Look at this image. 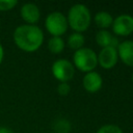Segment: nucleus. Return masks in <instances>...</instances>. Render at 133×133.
I'll list each match as a JSON object with an SVG mask.
<instances>
[{
	"instance_id": "16",
	"label": "nucleus",
	"mask_w": 133,
	"mask_h": 133,
	"mask_svg": "<svg viewBox=\"0 0 133 133\" xmlns=\"http://www.w3.org/2000/svg\"><path fill=\"white\" fill-rule=\"evenodd\" d=\"M96 133H123V130L116 125L108 124L100 127Z\"/></svg>"
},
{
	"instance_id": "21",
	"label": "nucleus",
	"mask_w": 133,
	"mask_h": 133,
	"mask_svg": "<svg viewBox=\"0 0 133 133\" xmlns=\"http://www.w3.org/2000/svg\"><path fill=\"white\" fill-rule=\"evenodd\" d=\"M132 82H133V74H132Z\"/></svg>"
},
{
	"instance_id": "13",
	"label": "nucleus",
	"mask_w": 133,
	"mask_h": 133,
	"mask_svg": "<svg viewBox=\"0 0 133 133\" xmlns=\"http://www.w3.org/2000/svg\"><path fill=\"white\" fill-rule=\"evenodd\" d=\"M84 41H85V38H84L83 34L79 33V32H74V33L70 34L68 37V46L71 49L77 51V50L83 48V45L85 43Z\"/></svg>"
},
{
	"instance_id": "11",
	"label": "nucleus",
	"mask_w": 133,
	"mask_h": 133,
	"mask_svg": "<svg viewBox=\"0 0 133 133\" xmlns=\"http://www.w3.org/2000/svg\"><path fill=\"white\" fill-rule=\"evenodd\" d=\"M96 42L97 44L102 47H113V48H117L118 46V39L116 37H114L108 30H100L97 32L96 34Z\"/></svg>"
},
{
	"instance_id": "18",
	"label": "nucleus",
	"mask_w": 133,
	"mask_h": 133,
	"mask_svg": "<svg viewBox=\"0 0 133 133\" xmlns=\"http://www.w3.org/2000/svg\"><path fill=\"white\" fill-rule=\"evenodd\" d=\"M71 91V86L66 82H60L57 86V92L61 96H66Z\"/></svg>"
},
{
	"instance_id": "8",
	"label": "nucleus",
	"mask_w": 133,
	"mask_h": 133,
	"mask_svg": "<svg viewBox=\"0 0 133 133\" xmlns=\"http://www.w3.org/2000/svg\"><path fill=\"white\" fill-rule=\"evenodd\" d=\"M82 84L86 91L97 92L101 89V87L103 85V79L98 72L91 71L84 75V77L82 79Z\"/></svg>"
},
{
	"instance_id": "6",
	"label": "nucleus",
	"mask_w": 133,
	"mask_h": 133,
	"mask_svg": "<svg viewBox=\"0 0 133 133\" xmlns=\"http://www.w3.org/2000/svg\"><path fill=\"white\" fill-rule=\"evenodd\" d=\"M112 30L116 35L127 36L133 32V17L127 14H123L113 19Z\"/></svg>"
},
{
	"instance_id": "3",
	"label": "nucleus",
	"mask_w": 133,
	"mask_h": 133,
	"mask_svg": "<svg viewBox=\"0 0 133 133\" xmlns=\"http://www.w3.org/2000/svg\"><path fill=\"white\" fill-rule=\"evenodd\" d=\"M73 62L78 70L81 72H91L98 65L97 54L90 48H81L74 52L73 54Z\"/></svg>"
},
{
	"instance_id": "15",
	"label": "nucleus",
	"mask_w": 133,
	"mask_h": 133,
	"mask_svg": "<svg viewBox=\"0 0 133 133\" xmlns=\"http://www.w3.org/2000/svg\"><path fill=\"white\" fill-rule=\"evenodd\" d=\"M54 129L56 133H69L71 130V124L69 121L64 118H59L56 121L54 125Z\"/></svg>"
},
{
	"instance_id": "19",
	"label": "nucleus",
	"mask_w": 133,
	"mask_h": 133,
	"mask_svg": "<svg viewBox=\"0 0 133 133\" xmlns=\"http://www.w3.org/2000/svg\"><path fill=\"white\" fill-rule=\"evenodd\" d=\"M0 133H15L11 129L5 128V127H0Z\"/></svg>"
},
{
	"instance_id": "14",
	"label": "nucleus",
	"mask_w": 133,
	"mask_h": 133,
	"mask_svg": "<svg viewBox=\"0 0 133 133\" xmlns=\"http://www.w3.org/2000/svg\"><path fill=\"white\" fill-rule=\"evenodd\" d=\"M48 49L53 54H59L64 49V41L61 36H52L48 41Z\"/></svg>"
},
{
	"instance_id": "5",
	"label": "nucleus",
	"mask_w": 133,
	"mask_h": 133,
	"mask_svg": "<svg viewBox=\"0 0 133 133\" xmlns=\"http://www.w3.org/2000/svg\"><path fill=\"white\" fill-rule=\"evenodd\" d=\"M51 71L54 78L60 82H68L74 77V74H75V68L73 63L62 58L57 59L53 62Z\"/></svg>"
},
{
	"instance_id": "2",
	"label": "nucleus",
	"mask_w": 133,
	"mask_h": 133,
	"mask_svg": "<svg viewBox=\"0 0 133 133\" xmlns=\"http://www.w3.org/2000/svg\"><path fill=\"white\" fill-rule=\"evenodd\" d=\"M90 11L84 4L77 3L69 9L66 17L68 25H70V27L75 32L81 33L85 31L90 25Z\"/></svg>"
},
{
	"instance_id": "9",
	"label": "nucleus",
	"mask_w": 133,
	"mask_h": 133,
	"mask_svg": "<svg viewBox=\"0 0 133 133\" xmlns=\"http://www.w3.org/2000/svg\"><path fill=\"white\" fill-rule=\"evenodd\" d=\"M22 19L29 25H34L38 22L41 18V11L36 4L34 3H25L22 5L20 10Z\"/></svg>"
},
{
	"instance_id": "7",
	"label": "nucleus",
	"mask_w": 133,
	"mask_h": 133,
	"mask_svg": "<svg viewBox=\"0 0 133 133\" xmlns=\"http://www.w3.org/2000/svg\"><path fill=\"white\" fill-rule=\"evenodd\" d=\"M97 58H98V63L103 69H106V70L112 69L116 64L118 59L116 48H113L110 46L102 48V50L97 55Z\"/></svg>"
},
{
	"instance_id": "10",
	"label": "nucleus",
	"mask_w": 133,
	"mask_h": 133,
	"mask_svg": "<svg viewBox=\"0 0 133 133\" xmlns=\"http://www.w3.org/2000/svg\"><path fill=\"white\" fill-rule=\"evenodd\" d=\"M117 56L128 66H133V41H124L118 44L117 48Z\"/></svg>"
},
{
	"instance_id": "17",
	"label": "nucleus",
	"mask_w": 133,
	"mask_h": 133,
	"mask_svg": "<svg viewBox=\"0 0 133 133\" xmlns=\"http://www.w3.org/2000/svg\"><path fill=\"white\" fill-rule=\"evenodd\" d=\"M18 5L17 0H0V11H8Z\"/></svg>"
},
{
	"instance_id": "20",
	"label": "nucleus",
	"mask_w": 133,
	"mask_h": 133,
	"mask_svg": "<svg viewBox=\"0 0 133 133\" xmlns=\"http://www.w3.org/2000/svg\"><path fill=\"white\" fill-rule=\"evenodd\" d=\"M3 58H4V49H3V46L0 43V64L2 63Z\"/></svg>"
},
{
	"instance_id": "4",
	"label": "nucleus",
	"mask_w": 133,
	"mask_h": 133,
	"mask_svg": "<svg viewBox=\"0 0 133 133\" xmlns=\"http://www.w3.org/2000/svg\"><path fill=\"white\" fill-rule=\"evenodd\" d=\"M45 26L47 31L52 36H61L66 32L69 25L66 17L63 14L59 11H53L46 17Z\"/></svg>"
},
{
	"instance_id": "12",
	"label": "nucleus",
	"mask_w": 133,
	"mask_h": 133,
	"mask_svg": "<svg viewBox=\"0 0 133 133\" xmlns=\"http://www.w3.org/2000/svg\"><path fill=\"white\" fill-rule=\"evenodd\" d=\"M95 23L98 27L102 28V30H106V28L110 27L113 22L112 16L107 11H99L95 15Z\"/></svg>"
},
{
	"instance_id": "1",
	"label": "nucleus",
	"mask_w": 133,
	"mask_h": 133,
	"mask_svg": "<svg viewBox=\"0 0 133 133\" xmlns=\"http://www.w3.org/2000/svg\"><path fill=\"white\" fill-rule=\"evenodd\" d=\"M16 46L28 53L35 52L39 49L44 42V32L36 25L24 24L18 26L12 34Z\"/></svg>"
}]
</instances>
